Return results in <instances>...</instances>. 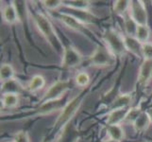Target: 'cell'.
<instances>
[{
    "instance_id": "1",
    "label": "cell",
    "mask_w": 152,
    "mask_h": 142,
    "mask_svg": "<svg viewBox=\"0 0 152 142\" xmlns=\"http://www.w3.org/2000/svg\"><path fill=\"white\" fill-rule=\"evenodd\" d=\"M34 21L39 32L50 45V46L53 47L57 51H59L60 49H62L64 51V49L62 47L60 37L58 36L50 20L43 13H36L34 15Z\"/></svg>"
},
{
    "instance_id": "2",
    "label": "cell",
    "mask_w": 152,
    "mask_h": 142,
    "mask_svg": "<svg viewBox=\"0 0 152 142\" xmlns=\"http://www.w3.org/2000/svg\"><path fill=\"white\" fill-rule=\"evenodd\" d=\"M82 101L83 94H80V96H77L74 99H72L70 102H68L64 105V107L62 108L60 116L58 117L57 120L54 123L53 128L58 131L64 130L71 122L72 118L75 117L77 111L80 110L82 104Z\"/></svg>"
},
{
    "instance_id": "3",
    "label": "cell",
    "mask_w": 152,
    "mask_h": 142,
    "mask_svg": "<svg viewBox=\"0 0 152 142\" xmlns=\"http://www.w3.org/2000/svg\"><path fill=\"white\" fill-rule=\"evenodd\" d=\"M103 41L107 49L115 56H122L127 51L125 46L124 35H121L114 29L110 28L105 30Z\"/></svg>"
},
{
    "instance_id": "4",
    "label": "cell",
    "mask_w": 152,
    "mask_h": 142,
    "mask_svg": "<svg viewBox=\"0 0 152 142\" xmlns=\"http://www.w3.org/2000/svg\"><path fill=\"white\" fill-rule=\"evenodd\" d=\"M114 60V55L106 46H97L94 53L89 58V65L94 67H107L111 65Z\"/></svg>"
},
{
    "instance_id": "5",
    "label": "cell",
    "mask_w": 152,
    "mask_h": 142,
    "mask_svg": "<svg viewBox=\"0 0 152 142\" xmlns=\"http://www.w3.org/2000/svg\"><path fill=\"white\" fill-rule=\"evenodd\" d=\"M83 61V56L77 49L72 46H67L62 51L61 67L64 69H72L80 65Z\"/></svg>"
},
{
    "instance_id": "6",
    "label": "cell",
    "mask_w": 152,
    "mask_h": 142,
    "mask_svg": "<svg viewBox=\"0 0 152 142\" xmlns=\"http://www.w3.org/2000/svg\"><path fill=\"white\" fill-rule=\"evenodd\" d=\"M70 87L69 81H58L54 82L45 93L43 98L41 99L42 103L49 101H55V99H62L65 93Z\"/></svg>"
},
{
    "instance_id": "7",
    "label": "cell",
    "mask_w": 152,
    "mask_h": 142,
    "mask_svg": "<svg viewBox=\"0 0 152 142\" xmlns=\"http://www.w3.org/2000/svg\"><path fill=\"white\" fill-rule=\"evenodd\" d=\"M129 15L139 26H148V13L143 1H132Z\"/></svg>"
},
{
    "instance_id": "8",
    "label": "cell",
    "mask_w": 152,
    "mask_h": 142,
    "mask_svg": "<svg viewBox=\"0 0 152 142\" xmlns=\"http://www.w3.org/2000/svg\"><path fill=\"white\" fill-rule=\"evenodd\" d=\"M57 18L59 19L62 25L66 26L68 29L71 30L77 31V32H86L87 28L86 25L81 23L80 21H78L77 18L72 16L71 14L67 13H58Z\"/></svg>"
},
{
    "instance_id": "9",
    "label": "cell",
    "mask_w": 152,
    "mask_h": 142,
    "mask_svg": "<svg viewBox=\"0 0 152 142\" xmlns=\"http://www.w3.org/2000/svg\"><path fill=\"white\" fill-rule=\"evenodd\" d=\"M64 98L60 99H55V101H49L41 103L40 107L35 110L36 116H46L53 112H56L61 108L64 107Z\"/></svg>"
},
{
    "instance_id": "10",
    "label": "cell",
    "mask_w": 152,
    "mask_h": 142,
    "mask_svg": "<svg viewBox=\"0 0 152 142\" xmlns=\"http://www.w3.org/2000/svg\"><path fill=\"white\" fill-rule=\"evenodd\" d=\"M152 78V60H144L138 72V83L140 86H146Z\"/></svg>"
},
{
    "instance_id": "11",
    "label": "cell",
    "mask_w": 152,
    "mask_h": 142,
    "mask_svg": "<svg viewBox=\"0 0 152 142\" xmlns=\"http://www.w3.org/2000/svg\"><path fill=\"white\" fill-rule=\"evenodd\" d=\"M125 46L127 51H129L137 58H143V44L135 37L124 35Z\"/></svg>"
},
{
    "instance_id": "12",
    "label": "cell",
    "mask_w": 152,
    "mask_h": 142,
    "mask_svg": "<svg viewBox=\"0 0 152 142\" xmlns=\"http://www.w3.org/2000/svg\"><path fill=\"white\" fill-rule=\"evenodd\" d=\"M78 138H80L78 131L76 128V126L71 121L62 130V133L60 135L59 139L56 142H77Z\"/></svg>"
},
{
    "instance_id": "13",
    "label": "cell",
    "mask_w": 152,
    "mask_h": 142,
    "mask_svg": "<svg viewBox=\"0 0 152 142\" xmlns=\"http://www.w3.org/2000/svg\"><path fill=\"white\" fill-rule=\"evenodd\" d=\"M67 13L71 14L72 16H74L75 18H77L78 21H80V22L84 25L95 22L97 18L96 15L93 13H91L89 10H70L69 9V13Z\"/></svg>"
},
{
    "instance_id": "14",
    "label": "cell",
    "mask_w": 152,
    "mask_h": 142,
    "mask_svg": "<svg viewBox=\"0 0 152 142\" xmlns=\"http://www.w3.org/2000/svg\"><path fill=\"white\" fill-rule=\"evenodd\" d=\"M2 18L8 24H15L17 21H20L19 14L16 10V7L12 2L10 4L6 5L2 10Z\"/></svg>"
},
{
    "instance_id": "15",
    "label": "cell",
    "mask_w": 152,
    "mask_h": 142,
    "mask_svg": "<svg viewBox=\"0 0 152 142\" xmlns=\"http://www.w3.org/2000/svg\"><path fill=\"white\" fill-rule=\"evenodd\" d=\"M24 87L21 85V82L16 79H12V80L4 82L1 85V93L4 94H16L20 95L23 92Z\"/></svg>"
},
{
    "instance_id": "16",
    "label": "cell",
    "mask_w": 152,
    "mask_h": 142,
    "mask_svg": "<svg viewBox=\"0 0 152 142\" xmlns=\"http://www.w3.org/2000/svg\"><path fill=\"white\" fill-rule=\"evenodd\" d=\"M132 97L130 94H120L118 96H115L114 99L110 104L109 108L111 109V111L127 108L132 103Z\"/></svg>"
},
{
    "instance_id": "17",
    "label": "cell",
    "mask_w": 152,
    "mask_h": 142,
    "mask_svg": "<svg viewBox=\"0 0 152 142\" xmlns=\"http://www.w3.org/2000/svg\"><path fill=\"white\" fill-rule=\"evenodd\" d=\"M129 109L124 108V109H118V110H113L111 111L108 115L107 118V125H119L122 121L124 122L126 116L128 114Z\"/></svg>"
},
{
    "instance_id": "18",
    "label": "cell",
    "mask_w": 152,
    "mask_h": 142,
    "mask_svg": "<svg viewBox=\"0 0 152 142\" xmlns=\"http://www.w3.org/2000/svg\"><path fill=\"white\" fill-rule=\"evenodd\" d=\"M151 119H150V117L149 115L148 114V112H142L138 118L135 120L134 123L132 124L133 125V128L136 132H145L148 129V127L151 124Z\"/></svg>"
},
{
    "instance_id": "19",
    "label": "cell",
    "mask_w": 152,
    "mask_h": 142,
    "mask_svg": "<svg viewBox=\"0 0 152 142\" xmlns=\"http://www.w3.org/2000/svg\"><path fill=\"white\" fill-rule=\"evenodd\" d=\"M107 134L109 139L121 142L125 138V131L121 125H109L107 127Z\"/></svg>"
},
{
    "instance_id": "20",
    "label": "cell",
    "mask_w": 152,
    "mask_h": 142,
    "mask_svg": "<svg viewBox=\"0 0 152 142\" xmlns=\"http://www.w3.org/2000/svg\"><path fill=\"white\" fill-rule=\"evenodd\" d=\"M45 85V80L42 75H35L29 81L27 89L30 93H35L41 89H43Z\"/></svg>"
},
{
    "instance_id": "21",
    "label": "cell",
    "mask_w": 152,
    "mask_h": 142,
    "mask_svg": "<svg viewBox=\"0 0 152 142\" xmlns=\"http://www.w3.org/2000/svg\"><path fill=\"white\" fill-rule=\"evenodd\" d=\"M138 24L129 16L128 14L127 16H124V29L125 32L127 36H130V37H135L136 32H137L138 29Z\"/></svg>"
},
{
    "instance_id": "22",
    "label": "cell",
    "mask_w": 152,
    "mask_h": 142,
    "mask_svg": "<svg viewBox=\"0 0 152 142\" xmlns=\"http://www.w3.org/2000/svg\"><path fill=\"white\" fill-rule=\"evenodd\" d=\"M130 2L132 1H123V0H120V1H114L113 5V9L115 14L120 15V16H123L126 13L129 14V8H130Z\"/></svg>"
},
{
    "instance_id": "23",
    "label": "cell",
    "mask_w": 152,
    "mask_h": 142,
    "mask_svg": "<svg viewBox=\"0 0 152 142\" xmlns=\"http://www.w3.org/2000/svg\"><path fill=\"white\" fill-rule=\"evenodd\" d=\"M2 103L5 108H14L19 103V95L4 94L2 95Z\"/></svg>"
},
{
    "instance_id": "24",
    "label": "cell",
    "mask_w": 152,
    "mask_h": 142,
    "mask_svg": "<svg viewBox=\"0 0 152 142\" xmlns=\"http://www.w3.org/2000/svg\"><path fill=\"white\" fill-rule=\"evenodd\" d=\"M14 79V69L9 64H3L0 68V80L2 82Z\"/></svg>"
},
{
    "instance_id": "25",
    "label": "cell",
    "mask_w": 152,
    "mask_h": 142,
    "mask_svg": "<svg viewBox=\"0 0 152 142\" xmlns=\"http://www.w3.org/2000/svg\"><path fill=\"white\" fill-rule=\"evenodd\" d=\"M150 35V31L148 26H138L137 32H136L135 38L142 44H145L148 42Z\"/></svg>"
},
{
    "instance_id": "26",
    "label": "cell",
    "mask_w": 152,
    "mask_h": 142,
    "mask_svg": "<svg viewBox=\"0 0 152 142\" xmlns=\"http://www.w3.org/2000/svg\"><path fill=\"white\" fill-rule=\"evenodd\" d=\"M64 6L70 10H89L91 6L90 1H67L64 2Z\"/></svg>"
},
{
    "instance_id": "27",
    "label": "cell",
    "mask_w": 152,
    "mask_h": 142,
    "mask_svg": "<svg viewBox=\"0 0 152 142\" xmlns=\"http://www.w3.org/2000/svg\"><path fill=\"white\" fill-rule=\"evenodd\" d=\"M142 112L143 111L141 110L140 107H132V108H129V111H128V114H127V116H126V118H125L124 122L133 124L135 120L138 118L139 116L142 114Z\"/></svg>"
},
{
    "instance_id": "28",
    "label": "cell",
    "mask_w": 152,
    "mask_h": 142,
    "mask_svg": "<svg viewBox=\"0 0 152 142\" xmlns=\"http://www.w3.org/2000/svg\"><path fill=\"white\" fill-rule=\"evenodd\" d=\"M76 85L80 87H86L90 83V76L86 72H80L75 78Z\"/></svg>"
},
{
    "instance_id": "29",
    "label": "cell",
    "mask_w": 152,
    "mask_h": 142,
    "mask_svg": "<svg viewBox=\"0 0 152 142\" xmlns=\"http://www.w3.org/2000/svg\"><path fill=\"white\" fill-rule=\"evenodd\" d=\"M43 6L48 10H55L60 7L64 6V2L60 0H48V1H42Z\"/></svg>"
},
{
    "instance_id": "30",
    "label": "cell",
    "mask_w": 152,
    "mask_h": 142,
    "mask_svg": "<svg viewBox=\"0 0 152 142\" xmlns=\"http://www.w3.org/2000/svg\"><path fill=\"white\" fill-rule=\"evenodd\" d=\"M143 58L145 60H152V43L143 44Z\"/></svg>"
},
{
    "instance_id": "31",
    "label": "cell",
    "mask_w": 152,
    "mask_h": 142,
    "mask_svg": "<svg viewBox=\"0 0 152 142\" xmlns=\"http://www.w3.org/2000/svg\"><path fill=\"white\" fill-rule=\"evenodd\" d=\"M12 141L13 142H30V139H29V136L27 132L20 131V132L14 135V138H13Z\"/></svg>"
},
{
    "instance_id": "32",
    "label": "cell",
    "mask_w": 152,
    "mask_h": 142,
    "mask_svg": "<svg viewBox=\"0 0 152 142\" xmlns=\"http://www.w3.org/2000/svg\"><path fill=\"white\" fill-rule=\"evenodd\" d=\"M146 112H148V114L149 115V117H150V119H151V122H152V108H149L148 110V111H146Z\"/></svg>"
},
{
    "instance_id": "33",
    "label": "cell",
    "mask_w": 152,
    "mask_h": 142,
    "mask_svg": "<svg viewBox=\"0 0 152 142\" xmlns=\"http://www.w3.org/2000/svg\"><path fill=\"white\" fill-rule=\"evenodd\" d=\"M100 142H117V141H114V140H111V139H108V140H101Z\"/></svg>"
},
{
    "instance_id": "34",
    "label": "cell",
    "mask_w": 152,
    "mask_h": 142,
    "mask_svg": "<svg viewBox=\"0 0 152 142\" xmlns=\"http://www.w3.org/2000/svg\"><path fill=\"white\" fill-rule=\"evenodd\" d=\"M42 142H52V141H49V140H44V141H42Z\"/></svg>"
},
{
    "instance_id": "35",
    "label": "cell",
    "mask_w": 152,
    "mask_h": 142,
    "mask_svg": "<svg viewBox=\"0 0 152 142\" xmlns=\"http://www.w3.org/2000/svg\"><path fill=\"white\" fill-rule=\"evenodd\" d=\"M12 142H13V141H12Z\"/></svg>"
}]
</instances>
